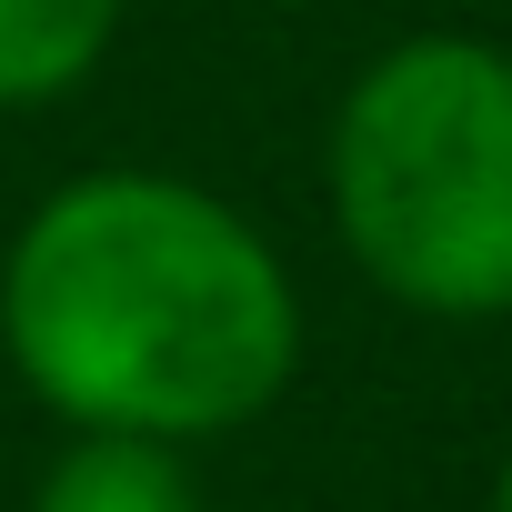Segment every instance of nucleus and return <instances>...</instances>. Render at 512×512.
Returning a JSON list of instances; mask_svg holds the SVG:
<instances>
[{
    "instance_id": "obj_1",
    "label": "nucleus",
    "mask_w": 512,
    "mask_h": 512,
    "mask_svg": "<svg viewBox=\"0 0 512 512\" xmlns=\"http://www.w3.org/2000/svg\"><path fill=\"white\" fill-rule=\"evenodd\" d=\"M0 352L71 432L221 442L302 372L282 251L181 171H81L0 251Z\"/></svg>"
},
{
    "instance_id": "obj_2",
    "label": "nucleus",
    "mask_w": 512,
    "mask_h": 512,
    "mask_svg": "<svg viewBox=\"0 0 512 512\" xmlns=\"http://www.w3.org/2000/svg\"><path fill=\"white\" fill-rule=\"evenodd\" d=\"M332 221L372 292L432 322L512 312V51L392 41L332 111Z\"/></svg>"
},
{
    "instance_id": "obj_3",
    "label": "nucleus",
    "mask_w": 512,
    "mask_h": 512,
    "mask_svg": "<svg viewBox=\"0 0 512 512\" xmlns=\"http://www.w3.org/2000/svg\"><path fill=\"white\" fill-rule=\"evenodd\" d=\"M31 512H201V482H191V452L181 442H151V432H71L41 462Z\"/></svg>"
},
{
    "instance_id": "obj_5",
    "label": "nucleus",
    "mask_w": 512,
    "mask_h": 512,
    "mask_svg": "<svg viewBox=\"0 0 512 512\" xmlns=\"http://www.w3.org/2000/svg\"><path fill=\"white\" fill-rule=\"evenodd\" d=\"M492 512H512V452H502V472H492Z\"/></svg>"
},
{
    "instance_id": "obj_4",
    "label": "nucleus",
    "mask_w": 512,
    "mask_h": 512,
    "mask_svg": "<svg viewBox=\"0 0 512 512\" xmlns=\"http://www.w3.org/2000/svg\"><path fill=\"white\" fill-rule=\"evenodd\" d=\"M121 0H0V111H41L101 71Z\"/></svg>"
}]
</instances>
